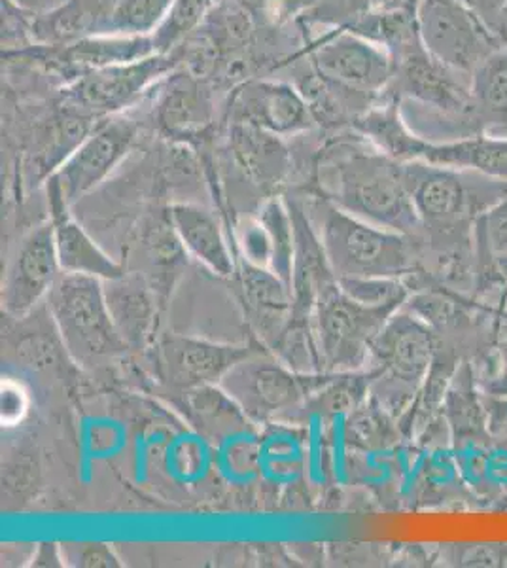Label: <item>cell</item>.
Here are the masks:
<instances>
[{
    "instance_id": "6da1fadb",
    "label": "cell",
    "mask_w": 507,
    "mask_h": 568,
    "mask_svg": "<svg viewBox=\"0 0 507 568\" xmlns=\"http://www.w3.org/2000/svg\"><path fill=\"white\" fill-rule=\"evenodd\" d=\"M356 133V131H354ZM321 187L337 207L375 226L417 237V211L405 186L402 162L392 160L356 133L337 142L321 163Z\"/></svg>"
},
{
    "instance_id": "7a4b0ae2",
    "label": "cell",
    "mask_w": 507,
    "mask_h": 568,
    "mask_svg": "<svg viewBox=\"0 0 507 568\" xmlns=\"http://www.w3.org/2000/svg\"><path fill=\"white\" fill-rule=\"evenodd\" d=\"M335 278L399 277L417 272V240L375 226L343 211L328 197L303 205Z\"/></svg>"
},
{
    "instance_id": "3957f363",
    "label": "cell",
    "mask_w": 507,
    "mask_h": 568,
    "mask_svg": "<svg viewBox=\"0 0 507 568\" xmlns=\"http://www.w3.org/2000/svg\"><path fill=\"white\" fill-rule=\"evenodd\" d=\"M436 332L409 311L394 313L373 342L367 368L377 372L372 398L396 419H404L417 400L436 358Z\"/></svg>"
},
{
    "instance_id": "277c9868",
    "label": "cell",
    "mask_w": 507,
    "mask_h": 568,
    "mask_svg": "<svg viewBox=\"0 0 507 568\" xmlns=\"http://www.w3.org/2000/svg\"><path fill=\"white\" fill-rule=\"evenodd\" d=\"M402 173L417 211L420 233L471 227L479 214L507 194V181L477 171L405 162Z\"/></svg>"
},
{
    "instance_id": "5b68a950",
    "label": "cell",
    "mask_w": 507,
    "mask_h": 568,
    "mask_svg": "<svg viewBox=\"0 0 507 568\" xmlns=\"http://www.w3.org/2000/svg\"><path fill=\"white\" fill-rule=\"evenodd\" d=\"M45 304L64 349L77 364L93 366L129 349L110 315L101 278L63 272Z\"/></svg>"
},
{
    "instance_id": "8992f818",
    "label": "cell",
    "mask_w": 507,
    "mask_h": 568,
    "mask_svg": "<svg viewBox=\"0 0 507 568\" xmlns=\"http://www.w3.org/2000/svg\"><path fill=\"white\" fill-rule=\"evenodd\" d=\"M332 374H300L273 353L246 356L219 383L237 402L252 423L292 419L307 409L311 398L328 383Z\"/></svg>"
},
{
    "instance_id": "52a82bcc",
    "label": "cell",
    "mask_w": 507,
    "mask_h": 568,
    "mask_svg": "<svg viewBox=\"0 0 507 568\" xmlns=\"http://www.w3.org/2000/svg\"><path fill=\"white\" fill-rule=\"evenodd\" d=\"M398 313L354 302L341 291L337 278L316 297L313 329L324 374H347L367 368L373 342L386 321Z\"/></svg>"
},
{
    "instance_id": "ba28073f",
    "label": "cell",
    "mask_w": 507,
    "mask_h": 568,
    "mask_svg": "<svg viewBox=\"0 0 507 568\" xmlns=\"http://www.w3.org/2000/svg\"><path fill=\"white\" fill-rule=\"evenodd\" d=\"M180 65L179 52L154 53L133 63L84 72L61 88V106L93 120L123 114L141 106L161 78Z\"/></svg>"
},
{
    "instance_id": "9c48e42d",
    "label": "cell",
    "mask_w": 507,
    "mask_h": 568,
    "mask_svg": "<svg viewBox=\"0 0 507 568\" xmlns=\"http://www.w3.org/2000/svg\"><path fill=\"white\" fill-rule=\"evenodd\" d=\"M308 67L329 84L362 98H383L396 74L385 48L348 29H329L307 45Z\"/></svg>"
},
{
    "instance_id": "30bf717a",
    "label": "cell",
    "mask_w": 507,
    "mask_h": 568,
    "mask_svg": "<svg viewBox=\"0 0 507 568\" xmlns=\"http://www.w3.org/2000/svg\"><path fill=\"white\" fill-rule=\"evenodd\" d=\"M417 21L424 50L468 77L504 45L463 0H417Z\"/></svg>"
},
{
    "instance_id": "8fae6325",
    "label": "cell",
    "mask_w": 507,
    "mask_h": 568,
    "mask_svg": "<svg viewBox=\"0 0 507 568\" xmlns=\"http://www.w3.org/2000/svg\"><path fill=\"white\" fill-rule=\"evenodd\" d=\"M141 125L129 112L103 118L78 144L45 186L53 187L69 205L101 186L135 146Z\"/></svg>"
},
{
    "instance_id": "7c38bea8",
    "label": "cell",
    "mask_w": 507,
    "mask_h": 568,
    "mask_svg": "<svg viewBox=\"0 0 507 568\" xmlns=\"http://www.w3.org/2000/svg\"><path fill=\"white\" fill-rule=\"evenodd\" d=\"M227 110L230 122L252 123L283 139L303 135L318 123L303 91L286 80H244L232 91Z\"/></svg>"
},
{
    "instance_id": "4fadbf2b",
    "label": "cell",
    "mask_w": 507,
    "mask_h": 568,
    "mask_svg": "<svg viewBox=\"0 0 507 568\" xmlns=\"http://www.w3.org/2000/svg\"><path fill=\"white\" fill-rule=\"evenodd\" d=\"M152 120L171 141L190 142L203 136L216 123V98L212 82L180 65L161 78L150 91Z\"/></svg>"
},
{
    "instance_id": "5bb4252c",
    "label": "cell",
    "mask_w": 507,
    "mask_h": 568,
    "mask_svg": "<svg viewBox=\"0 0 507 568\" xmlns=\"http://www.w3.org/2000/svg\"><path fill=\"white\" fill-rule=\"evenodd\" d=\"M252 353L249 347L168 334L155 345V369L161 382L186 393L205 385H219L235 364Z\"/></svg>"
},
{
    "instance_id": "9a60e30c",
    "label": "cell",
    "mask_w": 507,
    "mask_h": 568,
    "mask_svg": "<svg viewBox=\"0 0 507 568\" xmlns=\"http://www.w3.org/2000/svg\"><path fill=\"white\" fill-rule=\"evenodd\" d=\"M61 273L55 235L48 220L32 230L13 254L2 283V307L10 317H26L48 297Z\"/></svg>"
},
{
    "instance_id": "2e32d148",
    "label": "cell",
    "mask_w": 507,
    "mask_h": 568,
    "mask_svg": "<svg viewBox=\"0 0 507 568\" xmlns=\"http://www.w3.org/2000/svg\"><path fill=\"white\" fill-rule=\"evenodd\" d=\"M239 292L244 313L265 349L271 351L292 318L294 297L288 284L264 267L237 258Z\"/></svg>"
},
{
    "instance_id": "e0dca14e",
    "label": "cell",
    "mask_w": 507,
    "mask_h": 568,
    "mask_svg": "<svg viewBox=\"0 0 507 568\" xmlns=\"http://www.w3.org/2000/svg\"><path fill=\"white\" fill-rule=\"evenodd\" d=\"M168 216L187 256L216 277H235L237 254L230 248L219 214L200 203L179 201L169 207Z\"/></svg>"
},
{
    "instance_id": "ac0fdd59",
    "label": "cell",
    "mask_w": 507,
    "mask_h": 568,
    "mask_svg": "<svg viewBox=\"0 0 507 568\" xmlns=\"http://www.w3.org/2000/svg\"><path fill=\"white\" fill-rule=\"evenodd\" d=\"M225 142L232 162L252 186L273 190L288 176L292 158L283 136L252 123L230 122Z\"/></svg>"
},
{
    "instance_id": "d6986e66",
    "label": "cell",
    "mask_w": 507,
    "mask_h": 568,
    "mask_svg": "<svg viewBox=\"0 0 507 568\" xmlns=\"http://www.w3.org/2000/svg\"><path fill=\"white\" fill-rule=\"evenodd\" d=\"M48 190V203H50V222L55 235V248H58L59 264L64 273H80L90 277L110 281L123 275L122 265L91 240L90 233L80 226L71 214V205L53 190Z\"/></svg>"
},
{
    "instance_id": "ffe728a7",
    "label": "cell",
    "mask_w": 507,
    "mask_h": 568,
    "mask_svg": "<svg viewBox=\"0 0 507 568\" xmlns=\"http://www.w3.org/2000/svg\"><path fill=\"white\" fill-rule=\"evenodd\" d=\"M409 162L477 171L507 181V135H476L456 141L430 142L415 135Z\"/></svg>"
},
{
    "instance_id": "44dd1931",
    "label": "cell",
    "mask_w": 507,
    "mask_h": 568,
    "mask_svg": "<svg viewBox=\"0 0 507 568\" xmlns=\"http://www.w3.org/2000/svg\"><path fill=\"white\" fill-rule=\"evenodd\" d=\"M347 29L385 48L394 61L424 48L418 34L417 0H386L373 4L358 13Z\"/></svg>"
},
{
    "instance_id": "7402d4cb",
    "label": "cell",
    "mask_w": 507,
    "mask_h": 568,
    "mask_svg": "<svg viewBox=\"0 0 507 568\" xmlns=\"http://www.w3.org/2000/svg\"><path fill=\"white\" fill-rule=\"evenodd\" d=\"M104 292L112 321L129 349L146 347L154 337L158 318L149 283L133 273H123L118 278L104 281Z\"/></svg>"
},
{
    "instance_id": "603a6c76",
    "label": "cell",
    "mask_w": 507,
    "mask_h": 568,
    "mask_svg": "<svg viewBox=\"0 0 507 568\" xmlns=\"http://www.w3.org/2000/svg\"><path fill=\"white\" fill-rule=\"evenodd\" d=\"M442 412L453 434V452L490 446L483 393L469 361H464L453 375Z\"/></svg>"
},
{
    "instance_id": "cb8c5ba5",
    "label": "cell",
    "mask_w": 507,
    "mask_h": 568,
    "mask_svg": "<svg viewBox=\"0 0 507 568\" xmlns=\"http://www.w3.org/2000/svg\"><path fill=\"white\" fill-rule=\"evenodd\" d=\"M471 95L488 135H507V44L474 71Z\"/></svg>"
},
{
    "instance_id": "d4e9b609",
    "label": "cell",
    "mask_w": 507,
    "mask_h": 568,
    "mask_svg": "<svg viewBox=\"0 0 507 568\" xmlns=\"http://www.w3.org/2000/svg\"><path fill=\"white\" fill-rule=\"evenodd\" d=\"M182 394H186L184 407L192 425L209 438H227L252 423L220 385H205Z\"/></svg>"
},
{
    "instance_id": "484cf974",
    "label": "cell",
    "mask_w": 507,
    "mask_h": 568,
    "mask_svg": "<svg viewBox=\"0 0 507 568\" xmlns=\"http://www.w3.org/2000/svg\"><path fill=\"white\" fill-rule=\"evenodd\" d=\"M219 0H174L165 20L152 34L155 53H174L205 26Z\"/></svg>"
},
{
    "instance_id": "4316f807",
    "label": "cell",
    "mask_w": 507,
    "mask_h": 568,
    "mask_svg": "<svg viewBox=\"0 0 507 568\" xmlns=\"http://www.w3.org/2000/svg\"><path fill=\"white\" fill-rule=\"evenodd\" d=\"M174 0H116L99 34L152 37Z\"/></svg>"
},
{
    "instance_id": "83f0119b",
    "label": "cell",
    "mask_w": 507,
    "mask_h": 568,
    "mask_svg": "<svg viewBox=\"0 0 507 568\" xmlns=\"http://www.w3.org/2000/svg\"><path fill=\"white\" fill-rule=\"evenodd\" d=\"M337 284L354 302L375 310L399 311L412 296L407 278L345 277L337 278Z\"/></svg>"
},
{
    "instance_id": "f1b7e54d",
    "label": "cell",
    "mask_w": 507,
    "mask_h": 568,
    "mask_svg": "<svg viewBox=\"0 0 507 568\" xmlns=\"http://www.w3.org/2000/svg\"><path fill=\"white\" fill-rule=\"evenodd\" d=\"M233 245L237 258L244 260L246 264L273 270L275 262V243L271 235L270 227L265 226L264 220L256 213L252 216H244L235 222L233 227Z\"/></svg>"
},
{
    "instance_id": "f546056e",
    "label": "cell",
    "mask_w": 507,
    "mask_h": 568,
    "mask_svg": "<svg viewBox=\"0 0 507 568\" xmlns=\"http://www.w3.org/2000/svg\"><path fill=\"white\" fill-rule=\"evenodd\" d=\"M501 324L498 339L469 361L479 388L496 396H507V324Z\"/></svg>"
},
{
    "instance_id": "4dcf8cb0",
    "label": "cell",
    "mask_w": 507,
    "mask_h": 568,
    "mask_svg": "<svg viewBox=\"0 0 507 568\" xmlns=\"http://www.w3.org/2000/svg\"><path fill=\"white\" fill-rule=\"evenodd\" d=\"M436 559L449 567H507V542L444 544Z\"/></svg>"
},
{
    "instance_id": "1f68e13d",
    "label": "cell",
    "mask_w": 507,
    "mask_h": 568,
    "mask_svg": "<svg viewBox=\"0 0 507 568\" xmlns=\"http://www.w3.org/2000/svg\"><path fill=\"white\" fill-rule=\"evenodd\" d=\"M64 567L72 568H118L122 559L116 551L103 542H64L61 544Z\"/></svg>"
},
{
    "instance_id": "d6a6232c",
    "label": "cell",
    "mask_w": 507,
    "mask_h": 568,
    "mask_svg": "<svg viewBox=\"0 0 507 568\" xmlns=\"http://www.w3.org/2000/svg\"><path fill=\"white\" fill-rule=\"evenodd\" d=\"M483 393V390H481ZM490 447L507 449V396L483 393Z\"/></svg>"
},
{
    "instance_id": "836d02e7",
    "label": "cell",
    "mask_w": 507,
    "mask_h": 568,
    "mask_svg": "<svg viewBox=\"0 0 507 568\" xmlns=\"http://www.w3.org/2000/svg\"><path fill=\"white\" fill-rule=\"evenodd\" d=\"M27 412V396L16 383L2 382V425L12 426L23 419Z\"/></svg>"
},
{
    "instance_id": "e575fe53",
    "label": "cell",
    "mask_w": 507,
    "mask_h": 568,
    "mask_svg": "<svg viewBox=\"0 0 507 568\" xmlns=\"http://www.w3.org/2000/svg\"><path fill=\"white\" fill-rule=\"evenodd\" d=\"M463 2L471 8L481 18L483 23L500 40L501 13L506 7V0H463Z\"/></svg>"
},
{
    "instance_id": "d590c367",
    "label": "cell",
    "mask_w": 507,
    "mask_h": 568,
    "mask_svg": "<svg viewBox=\"0 0 507 568\" xmlns=\"http://www.w3.org/2000/svg\"><path fill=\"white\" fill-rule=\"evenodd\" d=\"M32 567H64L61 544H39L32 556Z\"/></svg>"
},
{
    "instance_id": "8d00e7d4",
    "label": "cell",
    "mask_w": 507,
    "mask_h": 568,
    "mask_svg": "<svg viewBox=\"0 0 507 568\" xmlns=\"http://www.w3.org/2000/svg\"><path fill=\"white\" fill-rule=\"evenodd\" d=\"M8 2L29 16H40V13L52 12L55 8L64 4L67 0H8Z\"/></svg>"
},
{
    "instance_id": "74e56055",
    "label": "cell",
    "mask_w": 507,
    "mask_h": 568,
    "mask_svg": "<svg viewBox=\"0 0 507 568\" xmlns=\"http://www.w3.org/2000/svg\"><path fill=\"white\" fill-rule=\"evenodd\" d=\"M495 310L498 311V315H500L501 323L507 324V284L504 286V291H501L500 296L496 300Z\"/></svg>"
},
{
    "instance_id": "f35d334b",
    "label": "cell",
    "mask_w": 507,
    "mask_h": 568,
    "mask_svg": "<svg viewBox=\"0 0 507 568\" xmlns=\"http://www.w3.org/2000/svg\"><path fill=\"white\" fill-rule=\"evenodd\" d=\"M500 40L501 44H507V0L506 7H504V13H501Z\"/></svg>"
}]
</instances>
